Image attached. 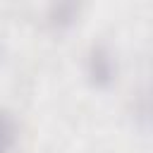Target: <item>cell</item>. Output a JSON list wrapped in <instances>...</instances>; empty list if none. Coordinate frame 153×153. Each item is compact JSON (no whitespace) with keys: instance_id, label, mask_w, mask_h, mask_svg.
<instances>
[{"instance_id":"6da1fadb","label":"cell","mask_w":153,"mask_h":153,"mask_svg":"<svg viewBox=\"0 0 153 153\" xmlns=\"http://www.w3.org/2000/svg\"><path fill=\"white\" fill-rule=\"evenodd\" d=\"M86 72L96 86H110L117 74V65H115L112 53L105 45H93L88 53V60H86Z\"/></svg>"},{"instance_id":"7a4b0ae2","label":"cell","mask_w":153,"mask_h":153,"mask_svg":"<svg viewBox=\"0 0 153 153\" xmlns=\"http://www.w3.org/2000/svg\"><path fill=\"white\" fill-rule=\"evenodd\" d=\"M17 120L10 110L0 108V153H10L17 143Z\"/></svg>"},{"instance_id":"3957f363","label":"cell","mask_w":153,"mask_h":153,"mask_svg":"<svg viewBox=\"0 0 153 153\" xmlns=\"http://www.w3.org/2000/svg\"><path fill=\"white\" fill-rule=\"evenodd\" d=\"M72 14H74V7H72V5L53 7V17H55V19H50V24H55V26H67V24L72 22V19H69Z\"/></svg>"}]
</instances>
